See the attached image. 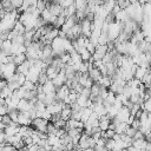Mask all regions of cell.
Instances as JSON below:
<instances>
[{
    "instance_id": "obj_1",
    "label": "cell",
    "mask_w": 151,
    "mask_h": 151,
    "mask_svg": "<svg viewBox=\"0 0 151 151\" xmlns=\"http://www.w3.org/2000/svg\"><path fill=\"white\" fill-rule=\"evenodd\" d=\"M47 123H48V120H45V119H42V118H34V119L32 120L31 127H33L35 131L45 132V133H46Z\"/></svg>"
},
{
    "instance_id": "obj_2",
    "label": "cell",
    "mask_w": 151,
    "mask_h": 151,
    "mask_svg": "<svg viewBox=\"0 0 151 151\" xmlns=\"http://www.w3.org/2000/svg\"><path fill=\"white\" fill-rule=\"evenodd\" d=\"M130 111L125 107V106H123L119 111H118V113H117V116H116V119L117 120H119V122H122V123H126L127 120H129V118H130Z\"/></svg>"
},
{
    "instance_id": "obj_3",
    "label": "cell",
    "mask_w": 151,
    "mask_h": 151,
    "mask_svg": "<svg viewBox=\"0 0 151 151\" xmlns=\"http://www.w3.org/2000/svg\"><path fill=\"white\" fill-rule=\"evenodd\" d=\"M90 139H91V136H87L86 133H83L79 142H78V147L83 151L90 149Z\"/></svg>"
},
{
    "instance_id": "obj_4",
    "label": "cell",
    "mask_w": 151,
    "mask_h": 151,
    "mask_svg": "<svg viewBox=\"0 0 151 151\" xmlns=\"http://www.w3.org/2000/svg\"><path fill=\"white\" fill-rule=\"evenodd\" d=\"M26 61V55L25 54H19V55H13V64L15 66L21 65L22 63Z\"/></svg>"
},
{
    "instance_id": "obj_5",
    "label": "cell",
    "mask_w": 151,
    "mask_h": 151,
    "mask_svg": "<svg viewBox=\"0 0 151 151\" xmlns=\"http://www.w3.org/2000/svg\"><path fill=\"white\" fill-rule=\"evenodd\" d=\"M136 132H137L136 129H133L132 126H127V129H126V131H125V134H126L127 137H130V138H133L134 134H136Z\"/></svg>"
},
{
    "instance_id": "obj_6",
    "label": "cell",
    "mask_w": 151,
    "mask_h": 151,
    "mask_svg": "<svg viewBox=\"0 0 151 151\" xmlns=\"http://www.w3.org/2000/svg\"><path fill=\"white\" fill-rule=\"evenodd\" d=\"M143 110H144V111H146L147 113H151V98L144 101V105H143Z\"/></svg>"
},
{
    "instance_id": "obj_7",
    "label": "cell",
    "mask_w": 151,
    "mask_h": 151,
    "mask_svg": "<svg viewBox=\"0 0 151 151\" xmlns=\"http://www.w3.org/2000/svg\"><path fill=\"white\" fill-rule=\"evenodd\" d=\"M1 123L5 125V127L6 126H9V124L12 123V120H11V118H9V116L8 114H5V116H2V118H1Z\"/></svg>"
}]
</instances>
